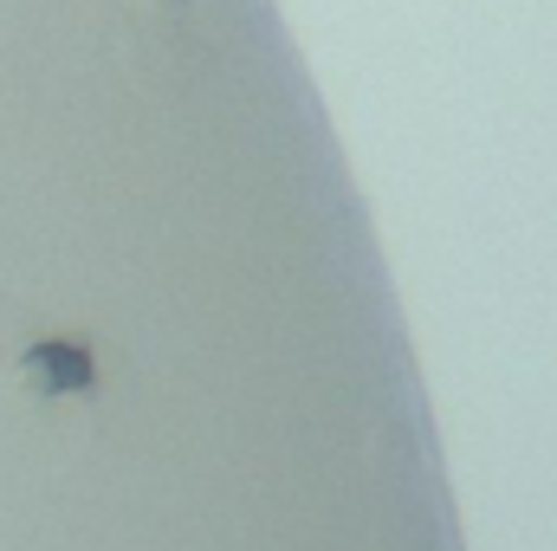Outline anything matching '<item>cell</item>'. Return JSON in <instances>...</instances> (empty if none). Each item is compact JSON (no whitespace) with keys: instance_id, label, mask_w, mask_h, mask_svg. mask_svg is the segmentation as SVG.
<instances>
[{"instance_id":"cell-1","label":"cell","mask_w":557,"mask_h":551,"mask_svg":"<svg viewBox=\"0 0 557 551\" xmlns=\"http://www.w3.org/2000/svg\"><path fill=\"white\" fill-rule=\"evenodd\" d=\"M20 377H26L33 390H46V396L85 390V383H91V351H85V344H65V338L33 344V351L20 357Z\"/></svg>"}]
</instances>
